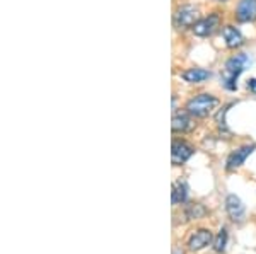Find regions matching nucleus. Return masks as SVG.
I'll use <instances>...</instances> for the list:
<instances>
[{"label": "nucleus", "instance_id": "1", "mask_svg": "<svg viewBox=\"0 0 256 254\" xmlns=\"http://www.w3.org/2000/svg\"><path fill=\"white\" fill-rule=\"evenodd\" d=\"M248 65H251V60L250 56L244 55V53H241V55H236L232 56L230 60H227L224 70H222V84H224V87L227 91H236L238 89V77L241 75L242 70L248 67Z\"/></svg>", "mask_w": 256, "mask_h": 254}, {"label": "nucleus", "instance_id": "2", "mask_svg": "<svg viewBox=\"0 0 256 254\" xmlns=\"http://www.w3.org/2000/svg\"><path fill=\"white\" fill-rule=\"evenodd\" d=\"M216 106H217L216 97L208 96V94H200V96H196V97H193V99L188 101L186 111L192 114V116L205 118L214 108H216Z\"/></svg>", "mask_w": 256, "mask_h": 254}, {"label": "nucleus", "instance_id": "3", "mask_svg": "<svg viewBox=\"0 0 256 254\" xmlns=\"http://www.w3.org/2000/svg\"><path fill=\"white\" fill-rule=\"evenodd\" d=\"M198 20H200V14H198V10L192 5L181 7L174 17L176 26H180V27H193Z\"/></svg>", "mask_w": 256, "mask_h": 254}, {"label": "nucleus", "instance_id": "4", "mask_svg": "<svg viewBox=\"0 0 256 254\" xmlns=\"http://www.w3.org/2000/svg\"><path fill=\"white\" fill-rule=\"evenodd\" d=\"M193 147L188 145L186 142H172V152H171V159H172V164L174 166H181L188 161L190 157L193 155Z\"/></svg>", "mask_w": 256, "mask_h": 254}, {"label": "nucleus", "instance_id": "5", "mask_svg": "<svg viewBox=\"0 0 256 254\" xmlns=\"http://www.w3.org/2000/svg\"><path fill=\"white\" fill-rule=\"evenodd\" d=\"M218 22H220V17L217 14H212L208 17L198 20L195 26H193V31H195L196 36H208L218 27Z\"/></svg>", "mask_w": 256, "mask_h": 254}, {"label": "nucleus", "instance_id": "6", "mask_svg": "<svg viewBox=\"0 0 256 254\" xmlns=\"http://www.w3.org/2000/svg\"><path fill=\"white\" fill-rule=\"evenodd\" d=\"M253 150H254V145H244V147H241V149H238L236 152H232L229 155V159H227V169L234 171V169H238L239 166H242L246 159L253 154Z\"/></svg>", "mask_w": 256, "mask_h": 254}, {"label": "nucleus", "instance_id": "7", "mask_svg": "<svg viewBox=\"0 0 256 254\" xmlns=\"http://www.w3.org/2000/svg\"><path fill=\"white\" fill-rule=\"evenodd\" d=\"M236 15L241 22H253L256 19V0H241L238 3Z\"/></svg>", "mask_w": 256, "mask_h": 254}, {"label": "nucleus", "instance_id": "8", "mask_svg": "<svg viewBox=\"0 0 256 254\" xmlns=\"http://www.w3.org/2000/svg\"><path fill=\"white\" fill-rule=\"evenodd\" d=\"M226 210L232 220H242L244 217V205L236 195H229L226 200Z\"/></svg>", "mask_w": 256, "mask_h": 254}, {"label": "nucleus", "instance_id": "9", "mask_svg": "<svg viewBox=\"0 0 256 254\" xmlns=\"http://www.w3.org/2000/svg\"><path fill=\"white\" fill-rule=\"evenodd\" d=\"M171 126H172V132L184 133V132H190V130H193L195 123H193L192 118H190V113H174Z\"/></svg>", "mask_w": 256, "mask_h": 254}, {"label": "nucleus", "instance_id": "10", "mask_svg": "<svg viewBox=\"0 0 256 254\" xmlns=\"http://www.w3.org/2000/svg\"><path fill=\"white\" fill-rule=\"evenodd\" d=\"M210 241H212V234L208 231H205V229H202V231L195 232V234L190 237L188 246L192 251H200V249H204L205 246L210 244Z\"/></svg>", "mask_w": 256, "mask_h": 254}, {"label": "nucleus", "instance_id": "11", "mask_svg": "<svg viewBox=\"0 0 256 254\" xmlns=\"http://www.w3.org/2000/svg\"><path fill=\"white\" fill-rule=\"evenodd\" d=\"M222 34H224L226 44H227L229 48H239L242 43H244V39H242V34L236 29V27H232V26L224 27Z\"/></svg>", "mask_w": 256, "mask_h": 254}, {"label": "nucleus", "instance_id": "12", "mask_svg": "<svg viewBox=\"0 0 256 254\" xmlns=\"http://www.w3.org/2000/svg\"><path fill=\"white\" fill-rule=\"evenodd\" d=\"M181 77H183L186 82H190V84H198V82L207 80L210 77V72L204 70V68H190V70L183 72Z\"/></svg>", "mask_w": 256, "mask_h": 254}, {"label": "nucleus", "instance_id": "13", "mask_svg": "<svg viewBox=\"0 0 256 254\" xmlns=\"http://www.w3.org/2000/svg\"><path fill=\"white\" fill-rule=\"evenodd\" d=\"M186 195H188V186L186 183L183 181H176L174 186H172V203L178 205V203H183L186 200Z\"/></svg>", "mask_w": 256, "mask_h": 254}, {"label": "nucleus", "instance_id": "14", "mask_svg": "<svg viewBox=\"0 0 256 254\" xmlns=\"http://www.w3.org/2000/svg\"><path fill=\"white\" fill-rule=\"evenodd\" d=\"M207 215V208L200 203H192L186 208V217L188 219H202V217Z\"/></svg>", "mask_w": 256, "mask_h": 254}, {"label": "nucleus", "instance_id": "15", "mask_svg": "<svg viewBox=\"0 0 256 254\" xmlns=\"http://www.w3.org/2000/svg\"><path fill=\"white\" fill-rule=\"evenodd\" d=\"M226 244H227V231L226 229H222L220 232H218L217 239H216V244H214V248H216L217 253H222L226 249Z\"/></svg>", "mask_w": 256, "mask_h": 254}, {"label": "nucleus", "instance_id": "16", "mask_svg": "<svg viewBox=\"0 0 256 254\" xmlns=\"http://www.w3.org/2000/svg\"><path fill=\"white\" fill-rule=\"evenodd\" d=\"M248 89H250L251 92L256 94V79H250V80H248Z\"/></svg>", "mask_w": 256, "mask_h": 254}, {"label": "nucleus", "instance_id": "17", "mask_svg": "<svg viewBox=\"0 0 256 254\" xmlns=\"http://www.w3.org/2000/svg\"><path fill=\"white\" fill-rule=\"evenodd\" d=\"M174 254H183V251H180L178 248H174Z\"/></svg>", "mask_w": 256, "mask_h": 254}, {"label": "nucleus", "instance_id": "18", "mask_svg": "<svg viewBox=\"0 0 256 254\" xmlns=\"http://www.w3.org/2000/svg\"><path fill=\"white\" fill-rule=\"evenodd\" d=\"M220 2H226V0H220Z\"/></svg>", "mask_w": 256, "mask_h": 254}]
</instances>
